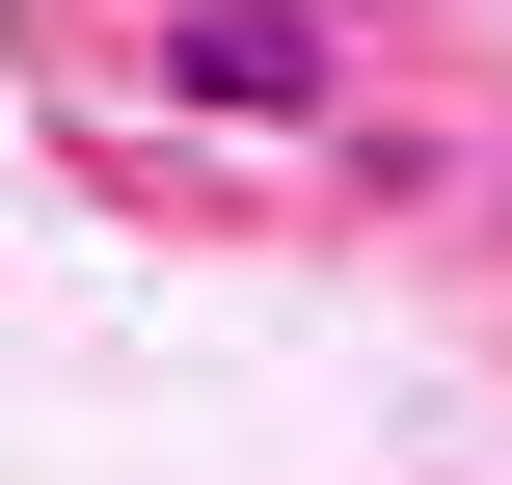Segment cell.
Returning a JSON list of instances; mask_svg holds the SVG:
<instances>
[{
    "label": "cell",
    "mask_w": 512,
    "mask_h": 485,
    "mask_svg": "<svg viewBox=\"0 0 512 485\" xmlns=\"http://www.w3.org/2000/svg\"><path fill=\"white\" fill-rule=\"evenodd\" d=\"M162 81L243 108V135H297V108H351V27L324 0H162Z\"/></svg>",
    "instance_id": "obj_1"
}]
</instances>
